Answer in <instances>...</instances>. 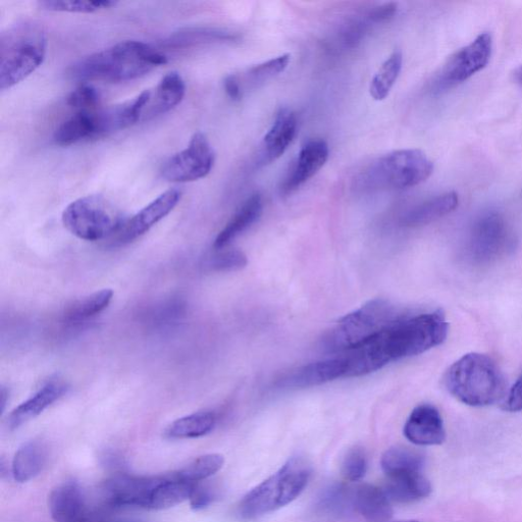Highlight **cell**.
Returning a JSON list of instances; mask_svg holds the SVG:
<instances>
[{
  "instance_id": "obj_1",
  "label": "cell",
  "mask_w": 522,
  "mask_h": 522,
  "mask_svg": "<svg viewBox=\"0 0 522 522\" xmlns=\"http://www.w3.org/2000/svg\"><path fill=\"white\" fill-rule=\"evenodd\" d=\"M449 325L442 310L410 315L359 346L360 357L372 373L387 364L420 355L441 345Z\"/></svg>"
},
{
  "instance_id": "obj_2",
  "label": "cell",
  "mask_w": 522,
  "mask_h": 522,
  "mask_svg": "<svg viewBox=\"0 0 522 522\" xmlns=\"http://www.w3.org/2000/svg\"><path fill=\"white\" fill-rule=\"evenodd\" d=\"M168 63V57L151 45L135 40L117 43L85 57L68 69L73 80L128 82Z\"/></svg>"
},
{
  "instance_id": "obj_3",
  "label": "cell",
  "mask_w": 522,
  "mask_h": 522,
  "mask_svg": "<svg viewBox=\"0 0 522 522\" xmlns=\"http://www.w3.org/2000/svg\"><path fill=\"white\" fill-rule=\"evenodd\" d=\"M447 391L473 407L493 405L505 398V378L497 363L481 353H468L454 362L444 377Z\"/></svg>"
},
{
  "instance_id": "obj_4",
  "label": "cell",
  "mask_w": 522,
  "mask_h": 522,
  "mask_svg": "<svg viewBox=\"0 0 522 522\" xmlns=\"http://www.w3.org/2000/svg\"><path fill=\"white\" fill-rule=\"evenodd\" d=\"M47 36L35 21H21L0 36V89H11L27 79L44 63Z\"/></svg>"
},
{
  "instance_id": "obj_5",
  "label": "cell",
  "mask_w": 522,
  "mask_h": 522,
  "mask_svg": "<svg viewBox=\"0 0 522 522\" xmlns=\"http://www.w3.org/2000/svg\"><path fill=\"white\" fill-rule=\"evenodd\" d=\"M386 299H375L340 319L324 340L331 352H346L368 341L408 315Z\"/></svg>"
},
{
  "instance_id": "obj_6",
  "label": "cell",
  "mask_w": 522,
  "mask_h": 522,
  "mask_svg": "<svg viewBox=\"0 0 522 522\" xmlns=\"http://www.w3.org/2000/svg\"><path fill=\"white\" fill-rule=\"evenodd\" d=\"M311 475L309 464L302 458H291L279 471L252 489L238 505L243 519H254L274 512L297 499Z\"/></svg>"
},
{
  "instance_id": "obj_7",
  "label": "cell",
  "mask_w": 522,
  "mask_h": 522,
  "mask_svg": "<svg viewBox=\"0 0 522 522\" xmlns=\"http://www.w3.org/2000/svg\"><path fill=\"white\" fill-rule=\"evenodd\" d=\"M434 164L420 149L390 152L374 162L358 178V186L367 190H403L427 181Z\"/></svg>"
},
{
  "instance_id": "obj_8",
  "label": "cell",
  "mask_w": 522,
  "mask_h": 522,
  "mask_svg": "<svg viewBox=\"0 0 522 522\" xmlns=\"http://www.w3.org/2000/svg\"><path fill=\"white\" fill-rule=\"evenodd\" d=\"M62 220L71 234L90 242L112 238L125 222L113 203L97 195L81 197L70 203Z\"/></svg>"
},
{
  "instance_id": "obj_9",
  "label": "cell",
  "mask_w": 522,
  "mask_h": 522,
  "mask_svg": "<svg viewBox=\"0 0 522 522\" xmlns=\"http://www.w3.org/2000/svg\"><path fill=\"white\" fill-rule=\"evenodd\" d=\"M512 245V235L505 219L490 212L479 217L469 231L465 254L474 265H489L505 255Z\"/></svg>"
},
{
  "instance_id": "obj_10",
  "label": "cell",
  "mask_w": 522,
  "mask_h": 522,
  "mask_svg": "<svg viewBox=\"0 0 522 522\" xmlns=\"http://www.w3.org/2000/svg\"><path fill=\"white\" fill-rule=\"evenodd\" d=\"M493 52V37L480 34L474 41L462 47L445 63L436 77L437 90L459 85L482 71L489 64Z\"/></svg>"
},
{
  "instance_id": "obj_11",
  "label": "cell",
  "mask_w": 522,
  "mask_h": 522,
  "mask_svg": "<svg viewBox=\"0 0 522 522\" xmlns=\"http://www.w3.org/2000/svg\"><path fill=\"white\" fill-rule=\"evenodd\" d=\"M216 162L215 150L207 137L195 133L188 146L170 158L163 167L162 176L172 183H188L210 175Z\"/></svg>"
},
{
  "instance_id": "obj_12",
  "label": "cell",
  "mask_w": 522,
  "mask_h": 522,
  "mask_svg": "<svg viewBox=\"0 0 522 522\" xmlns=\"http://www.w3.org/2000/svg\"><path fill=\"white\" fill-rule=\"evenodd\" d=\"M182 192L170 189L156 197L129 220H125L118 232L111 238L112 246H124L134 242L152 227L169 216L179 204Z\"/></svg>"
},
{
  "instance_id": "obj_13",
  "label": "cell",
  "mask_w": 522,
  "mask_h": 522,
  "mask_svg": "<svg viewBox=\"0 0 522 522\" xmlns=\"http://www.w3.org/2000/svg\"><path fill=\"white\" fill-rule=\"evenodd\" d=\"M163 479L164 475L153 477L115 476L103 485L104 501L114 508L146 509L151 493L161 484Z\"/></svg>"
},
{
  "instance_id": "obj_14",
  "label": "cell",
  "mask_w": 522,
  "mask_h": 522,
  "mask_svg": "<svg viewBox=\"0 0 522 522\" xmlns=\"http://www.w3.org/2000/svg\"><path fill=\"white\" fill-rule=\"evenodd\" d=\"M347 363L343 357L313 362L290 373L277 383L282 390H301L318 387L347 378Z\"/></svg>"
},
{
  "instance_id": "obj_15",
  "label": "cell",
  "mask_w": 522,
  "mask_h": 522,
  "mask_svg": "<svg viewBox=\"0 0 522 522\" xmlns=\"http://www.w3.org/2000/svg\"><path fill=\"white\" fill-rule=\"evenodd\" d=\"M403 433L409 442L419 446H437L446 440L442 416L431 404H423L413 409Z\"/></svg>"
},
{
  "instance_id": "obj_16",
  "label": "cell",
  "mask_w": 522,
  "mask_h": 522,
  "mask_svg": "<svg viewBox=\"0 0 522 522\" xmlns=\"http://www.w3.org/2000/svg\"><path fill=\"white\" fill-rule=\"evenodd\" d=\"M329 145L323 139H312L301 148L298 159L282 185L284 194L297 190L317 175L329 159Z\"/></svg>"
},
{
  "instance_id": "obj_17",
  "label": "cell",
  "mask_w": 522,
  "mask_h": 522,
  "mask_svg": "<svg viewBox=\"0 0 522 522\" xmlns=\"http://www.w3.org/2000/svg\"><path fill=\"white\" fill-rule=\"evenodd\" d=\"M106 136L102 110L80 111L60 125L54 134V142L65 147Z\"/></svg>"
},
{
  "instance_id": "obj_18",
  "label": "cell",
  "mask_w": 522,
  "mask_h": 522,
  "mask_svg": "<svg viewBox=\"0 0 522 522\" xmlns=\"http://www.w3.org/2000/svg\"><path fill=\"white\" fill-rule=\"evenodd\" d=\"M48 505L56 522H85L92 513L81 487L75 481L65 482L52 491Z\"/></svg>"
},
{
  "instance_id": "obj_19",
  "label": "cell",
  "mask_w": 522,
  "mask_h": 522,
  "mask_svg": "<svg viewBox=\"0 0 522 522\" xmlns=\"http://www.w3.org/2000/svg\"><path fill=\"white\" fill-rule=\"evenodd\" d=\"M69 386L60 379H52L43 385L33 396L15 408L9 416L8 425L16 430L32 421L49 406L67 394Z\"/></svg>"
},
{
  "instance_id": "obj_20",
  "label": "cell",
  "mask_w": 522,
  "mask_h": 522,
  "mask_svg": "<svg viewBox=\"0 0 522 522\" xmlns=\"http://www.w3.org/2000/svg\"><path fill=\"white\" fill-rule=\"evenodd\" d=\"M185 94L186 84L183 77L178 72L167 74L154 90H150L141 122L149 121L171 112L179 106Z\"/></svg>"
},
{
  "instance_id": "obj_21",
  "label": "cell",
  "mask_w": 522,
  "mask_h": 522,
  "mask_svg": "<svg viewBox=\"0 0 522 522\" xmlns=\"http://www.w3.org/2000/svg\"><path fill=\"white\" fill-rule=\"evenodd\" d=\"M296 132V115L288 109L281 110L261 144L260 164L269 165L279 160L294 140Z\"/></svg>"
},
{
  "instance_id": "obj_22",
  "label": "cell",
  "mask_w": 522,
  "mask_h": 522,
  "mask_svg": "<svg viewBox=\"0 0 522 522\" xmlns=\"http://www.w3.org/2000/svg\"><path fill=\"white\" fill-rule=\"evenodd\" d=\"M353 508L370 522H387L393 509L385 491L373 485H361L353 492Z\"/></svg>"
},
{
  "instance_id": "obj_23",
  "label": "cell",
  "mask_w": 522,
  "mask_h": 522,
  "mask_svg": "<svg viewBox=\"0 0 522 522\" xmlns=\"http://www.w3.org/2000/svg\"><path fill=\"white\" fill-rule=\"evenodd\" d=\"M458 204L455 192L438 195L413 207L403 218V225L412 228L429 225L454 212Z\"/></svg>"
},
{
  "instance_id": "obj_24",
  "label": "cell",
  "mask_w": 522,
  "mask_h": 522,
  "mask_svg": "<svg viewBox=\"0 0 522 522\" xmlns=\"http://www.w3.org/2000/svg\"><path fill=\"white\" fill-rule=\"evenodd\" d=\"M264 211V201L259 194L249 197L215 240L214 247L223 249L258 221Z\"/></svg>"
},
{
  "instance_id": "obj_25",
  "label": "cell",
  "mask_w": 522,
  "mask_h": 522,
  "mask_svg": "<svg viewBox=\"0 0 522 522\" xmlns=\"http://www.w3.org/2000/svg\"><path fill=\"white\" fill-rule=\"evenodd\" d=\"M113 297L112 289H103L72 302L63 312V323L78 327L89 322L109 307Z\"/></svg>"
},
{
  "instance_id": "obj_26",
  "label": "cell",
  "mask_w": 522,
  "mask_h": 522,
  "mask_svg": "<svg viewBox=\"0 0 522 522\" xmlns=\"http://www.w3.org/2000/svg\"><path fill=\"white\" fill-rule=\"evenodd\" d=\"M46 458L47 451L42 442L32 440L23 444L12 464V475L15 481L23 484L34 480L42 472Z\"/></svg>"
},
{
  "instance_id": "obj_27",
  "label": "cell",
  "mask_w": 522,
  "mask_h": 522,
  "mask_svg": "<svg viewBox=\"0 0 522 522\" xmlns=\"http://www.w3.org/2000/svg\"><path fill=\"white\" fill-rule=\"evenodd\" d=\"M385 493L397 503H411L429 497L432 493L430 481L421 473L402 474L389 477Z\"/></svg>"
},
{
  "instance_id": "obj_28",
  "label": "cell",
  "mask_w": 522,
  "mask_h": 522,
  "mask_svg": "<svg viewBox=\"0 0 522 522\" xmlns=\"http://www.w3.org/2000/svg\"><path fill=\"white\" fill-rule=\"evenodd\" d=\"M195 485L175 480L172 474H166L151 493L146 509L165 510L180 505L190 499Z\"/></svg>"
},
{
  "instance_id": "obj_29",
  "label": "cell",
  "mask_w": 522,
  "mask_h": 522,
  "mask_svg": "<svg viewBox=\"0 0 522 522\" xmlns=\"http://www.w3.org/2000/svg\"><path fill=\"white\" fill-rule=\"evenodd\" d=\"M217 425V415L212 411H201L181 417L165 432L169 439H196L210 434Z\"/></svg>"
},
{
  "instance_id": "obj_30",
  "label": "cell",
  "mask_w": 522,
  "mask_h": 522,
  "mask_svg": "<svg viewBox=\"0 0 522 522\" xmlns=\"http://www.w3.org/2000/svg\"><path fill=\"white\" fill-rule=\"evenodd\" d=\"M383 471L389 476H397L409 473H421L425 464L424 455L405 447H393L385 452L382 457Z\"/></svg>"
},
{
  "instance_id": "obj_31",
  "label": "cell",
  "mask_w": 522,
  "mask_h": 522,
  "mask_svg": "<svg viewBox=\"0 0 522 522\" xmlns=\"http://www.w3.org/2000/svg\"><path fill=\"white\" fill-rule=\"evenodd\" d=\"M225 459L221 454H206L195 458L179 471L173 472L175 480L197 484L219 473L224 466Z\"/></svg>"
},
{
  "instance_id": "obj_32",
  "label": "cell",
  "mask_w": 522,
  "mask_h": 522,
  "mask_svg": "<svg viewBox=\"0 0 522 522\" xmlns=\"http://www.w3.org/2000/svg\"><path fill=\"white\" fill-rule=\"evenodd\" d=\"M290 55H283L268 62L258 64L248 69L242 75H236L243 94L254 89L283 73L290 63Z\"/></svg>"
},
{
  "instance_id": "obj_33",
  "label": "cell",
  "mask_w": 522,
  "mask_h": 522,
  "mask_svg": "<svg viewBox=\"0 0 522 522\" xmlns=\"http://www.w3.org/2000/svg\"><path fill=\"white\" fill-rule=\"evenodd\" d=\"M403 64L401 51H394L372 80L370 93L377 101L386 99L395 85Z\"/></svg>"
},
{
  "instance_id": "obj_34",
  "label": "cell",
  "mask_w": 522,
  "mask_h": 522,
  "mask_svg": "<svg viewBox=\"0 0 522 522\" xmlns=\"http://www.w3.org/2000/svg\"><path fill=\"white\" fill-rule=\"evenodd\" d=\"M237 39L235 34L217 29H194L181 31L172 35L165 45L173 48H184L205 43L230 42Z\"/></svg>"
},
{
  "instance_id": "obj_35",
  "label": "cell",
  "mask_w": 522,
  "mask_h": 522,
  "mask_svg": "<svg viewBox=\"0 0 522 522\" xmlns=\"http://www.w3.org/2000/svg\"><path fill=\"white\" fill-rule=\"evenodd\" d=\"M186 313L182 299L170 298L153 306L147 315V322L153 328H167L181 321Z\"/></svg>"
},
{
  "instance_id": "obj_36",
  "label": "cell",
  "mask_w": 522,
  "mask_h": 522,
  "mask_svg": "<svg viewBox=\"0 0 522 522\" xmlns=\"http://www.w3.org/2000/svg\"><path fill=\"white\" fill-rule=\"evenodd\" d=\"M208 254L203 260V268L208 272L227 273L244 269L248 264L245 253L240 250H222Z\"/></svg>"
},
{
  "instance_id": "obj_37",
  "label": "cell",
  "mask_w": 522,
  "mask_h": 522,
  "mask_svg": "<svg viewBox=\"0 0 522 522\" xmlns=\"http://www.w3.org/2000/svg\"><path fill=\"white\" fill-rule=\"evenodd\" d=\"M39 8L48 12L93 14L109 10L117 6L116 2H83V0H44L38 3Z\"/></svg>"
},
{
  "instance_id": "obj_38",
  "label": "cell",
  "mask_w": 522,
  "mask_h": 522,
  "mask_svg": "<svg viewBox=\"0 0 522 522\" xmlns=\"http://www.w3.org/2000/svg\"><path fill=\"white\" fill-rule=\"evenodd\" d=\"M353 493L343 485H333L326 489L319 500V508L328 514H344L353 507Z\"/></svg>"
},
{
  "instance_id": "obj_39",
  "label": "cell",
  "mask_w": 522,
  "mask_h": 522,
  "mask_svg": "<svg viewBox=\"0 0 522 522\" xmlns=\"http://www.w3.org/2000/svg\"><path fill=\"white\" fill-rule=\"evenodd\" d=\"M368 472V458L361 448L351 449L344 458L342 473L346 480L358 482Z\"/></svg>"
},
{
  "instance_id": "obj_40",
  "label": "cell",
  "mask_w": 522,
  "mask_h": 522,
  "mask_svg": "<svg viewBox=\"0 0 522 522\" xmlns=\"http://www.w3.org/2000/svg\"><path fill=\"white\" fill-rule=\"evenodd\" d=\"M101 94L94 86L84 84L68 96L69 107L80 111H94L100 103Z\"/></svg>"
},
{
  "instance_id": "obj_41",
  "label": "cell",
  "mask_w": 522,
  "mask_h": 522,
  "mask_svg": "<svg viewBox=\"0 0 522 522\" xmlns=\"http://www.w3.org/2000/svg\"><path fill=\"white\" fill-rule=\"evenodd\" d=\"M215 498L216 493L211 487L198 485L197 483L189 501L192 509L201 510L210 506Z\"/></svg>"
},
{
  "instance_id": "obj_42",
  "label": "cell",
  "mask_w": 522,
  "mask_h": 522,
  "mask_svg": "<svg viewBox=\"0 0 522 522\" xmlns=\"http://www.w3.org/2000/svg\"><path fill=\"white\" fill-rule=\"evenodd\" d=\"M502 409L508 412L522 411V375L506 395Z\"/></svg>"
},
{
  "instance_id": "obj_43",
  "label": "cell",
  "mask_w": 522,
  "mask_h": 522,
  "mask_svg": "<svg viewBox=\"0 0 522 522\" xmlns=\"http://www.w3.org/2000/svg\"><path fill=\"white\" fill-rule=\"evenodd\" d=\"M397 10L398 8L396 4H385L371 12L369 18L372 23H384L393 19Z\"/></svg>"
},
{
  "instance_id": "obj_44",
  "label": "cell",
  "mask_w": 522,
  "mask_h": 522,
  "mask_svg": "<svg viewBox=\"0 0 522 522\" xmlns=\"http://www.w3.org/2000/svg\"><path fill=\"white\" fill-rule=\"evenodd\" d=\"M224 88L227 95L234 101L241 100L244 95L235 74L226 77Z\"/></svg>"
},
{
  "instance_id": "obj_45",
  "label": "cell",
  "mask_w": 522,
  "mask_h": 522,
  "mask_svg": "<svg viewBox=\"0 0 522 522\" xmlns=\"http://www.w3.org/2000/svg\"><path fill=\"white\" fill-rule=\"evenodd\" d=\"M514 80L516 84L521 88L522 90V65L518 67L514 73H513Z\"/></svg>"
},
{
  "instance_id": "obj_46",
  "label": "cell",
  "mask_w": 522,
  "mask_h": 522,
  "mask_svg": "<svg viewBox=\"0 0 522 522\" xmlns=\"http://www.w3.org/2000/svg\"><path fill=\"white\" fill-rule=\"evenodd\" d=\"M85 522H116L92 513Z\"/></svg>"
},
{
  "instance_id": "obj_47",
  "label": "cell",
  "mask_w": 522,
  "mask_h": 522,
  "mask_svg": "<svg viewBox=\"0 0 522 522\" xmlns=\"http://www.w3.org/2000/svg\"><path fill=\"white\" fill-rule=\"evenodd\" d=\"M0 397H2V411L4 412L5 409H6V405H7V400L9 399V392L3 388L2 389V393H0Z\"/></svg>"
},
{
  "instance_id": "obj_48",
  "label": "cell",
  "mask_w": 522,
  "mask_h": 522,
  "mask_svg": "<svg viewBox=\"0 0 522 522\" xmlns=\"http://www.w3.org/2000/svg\"><path fill=\"white\" fill-rule=\"evenodd\" d=\"M397 522H419V521H416V520H405V521H397Z\"/></svg>"
}]
</instances>
